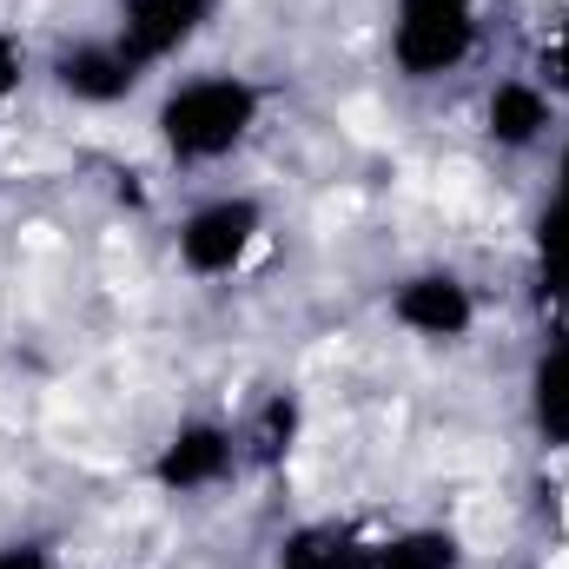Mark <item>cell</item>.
Instances as JSON below:
<instances>
[{"instance_id":"6da1fadb","label":"cell","mask_w":569,"mask_h":569,"mask_svg":"<svg viewBox=\"0 0 569 569\" xmlns=\"http://www.w3.org/2000/svg\"><path fill=\"white\" fill-rule=\"evenodd\" d=\"M266 93L239 73H192L159 100V140L179 166H212L226 152H239L246 133L259 127Z\"/></svg>"},{"instance_id":"7a4b0ae2","label":"cell","mask_w":569,"mask_h":569,"mask_svg":"<svg viewBox=\"0 0 569 569\" xmlns=\"http://www.w3.org/2000/svg\"><path fill=\"white\" fill-rule=\"evenodd\" d=\"M477 53V0H398L391 60L405 80H443Z\"/></svg>"},{"instance_id":"3957f363","label":"cell","mask_w":569,"mask_h":569,"mask_svg":"<svg viewBox=\"0 0 569 569\" xmlns=\"http://www.w3.org/2000/svg\"><path fill=\"white\" fill-rule=\"evenodd\" d=\"M259 239H266V206L252 192H219L179 219V266L199 279H226L252 259Z\"/></svg>"},{"instance_id":"277c9868","label":"cell","mask_w":569,"mask_h":569,"mask_svg":"<svg viewBox=\"0 0 569 569\" xmlns=\"http://www.w3.org/2000/svg\"><path fill=\"white\" fill-rule=\"evenodd\" d=\"M212 13H219V0H127L113 40L127 47V60L146 73V67L172 60L179 47H192V40L206 33Z\"/></svg>"},{"instance_id":"5b68a950","label":"cell","mask_w":569,"mask_h":569,"mask_svg":"<svg viewBox=\"0 0 569 569\" xmlns=\"http://www.w3.org/2000/svg\"><path fill=\"white\" fill-rule=\"evenodd\" d=\"M391 318L418 338H463L477 325V298L450 272H418V279H405L391 291Z\"/></svg>"},{"instance_id":"8992f818","label":"cell","mask_w":569,"mask_h":569,"mask_svg":"<svg viewBox=\"0 0 569 569\" xmlns=\"http://www.w3.org/2000/svg\"><path fill=\"white\" fill-rule=\"evenodd\" d=\"M232 463H239V437H232V430L226 425H186V430L166 437L152 477H159L166 490H212V483L232 477Z\"/></svg>"},{"instance_id":"52a82bcc","label":"cell","mask_w":569,"mask_h":569,"mask_svg":"<svg viewBox=\"0 0 569 569\" xmlns=\"http://www.w3.org/2000/svg\"><path fill=\"white\" fill-rule=\"evenodd\" d=\"M53 80H60V93L87 100V107H113V100H127L140 87V67L127 60L120 40H80V47H67L53 60Z\"/></svg>"},{"instance_id":"ba28073f","label":"cell","mask_w":569,"mask_h":569,"mask_svg":"<svg viewBox=\"0 0 569 569\" xmlns=\"http://www.w3.org/2000/svg\"><path fill=\"white\" fill-rule=\"evenodd\" d=\"M550 127H557V93H550L543 80L510 73V80L490 87V100H483V133H490L497 146L523 152V146L550 140Z\"/></svg>"},{"instance_id":"9c48e42d","label":"cell","mask_w":569,"mask_h":569,"mask_svg":"<svg viewBox=\"0 0 569 569\" xmlns=\"http://www.w3.org/2000/svg\"><path fill=\"white\" fill-rule=\"evenodd\" d=\"M279 569H378V543L351 523H298L279 543Z\"/></svg>"},{"instance_id":"30bf717a","label":"cell","mask_w":569,"mask_h":569,"mask_svg":"<svg viewBox=\"0 0 569 569\" xmlns=\"http://www.w3.org/2000/svg\"><path fill=\"white\" fill-rule=\"evenodd\" d=\"M378 569H463V550L450 530H405L378 543Z\"/></svg>"},{"instance_id":"8fae6325","label":"cell","mask_w":569,"mask_h":569,"mask_svg":"<svg viewBox=\"0 0 569 569\" xmlns=\"http://www.w3.org/2000/svg\"><path fill=\"white\" fill-rule=\"evenodd\" d=\"M530 405H537L543 437L569 443V345H557V351L537 365V378H530Z\"/></svg>"},{"instance_id":"7c38bea8","label":"cell","mask_w":569,"mask_h":569,"mask_svg":"<svg viewBox=\"0 0 569 569\" xmlns=\"http://www.w3.org/2000/svg\"><path fill=\"white\" fill-rule=\"evenodd\" d=\"M537 266H543V291L569 298V199H557V192L537 219Z\"/></svg>"},{"instance_id":"4fadbf2b","label":"cell","mask_w":569,"mask_h":569,"mask_svg":"<svg viewBox=\"0 0 569 569\" xmlns=\"http://www.w3.org/2000/svg\"><path fill=\"white\" fill-rule=\"evenodd\" d=\"M543 87H550V93H569V13L557 20V33H550V47H543Z\"/></svg>"},{"instance_id":"5bb4252c","label":"cell","mask_w":569,"mask_h":569,"mask_svg":"<svg viewBox=\"0 0 569 569\" xmlns=\"http://www.w3.org/2000/svg\"><path fill=\"white\" fill-rule=\"evenodd\" d=\"M20 80H27V47L0 33V107H7L13 93H20Z\"/></svg>"},{"instance_id":"9a60e30c","label":"cell","mask_w":569,"mask_h":569,"mask_svg":"<svg viewBox=\"0 0 569 569\" xmlns=\"http://www.w3.org/2000/svg\"><path fill=\"white\" fill-rule=\"evenodd\" d=\"M0 569H60V557L40 550V543H7L0 550Z\"/></svg>"},{"instance_id":"2e32d148","label":"cell","mask_w":569,"mask_h":569,"mask_svg":"<svg viewBox=\"0 0 569 569\" xmlns=\"http://www.w3.org/2000/svg\"><path fill=\"white\" fill-rule=\"evenodd\" d=\"M557 199H569V146L557 152Z\"/></svg>"}]
</instances>
